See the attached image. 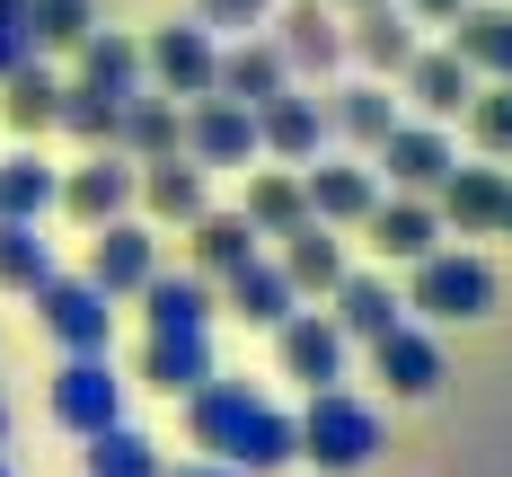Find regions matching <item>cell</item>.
<instances>
[{"mask_svg":"<svg viewBox=\"0 0 512 477\" xmlns=\"http://www.w3.org/2000/svg\"><path fill=\"white\" fill-rule=\"evenodd\" d=\"M186 433H195L204 460H221V469H239V477H274V469L301 460L292 416H283L265 389H248V380H204V389L186 398Z\"/></svg>","mask_w":512,"mask_h":477,"instance_id":"cell-1","label":"cell"},{"mask_svg":"<svg viewBox=\"0 0 512 477\" xmlns=\"http://www.w3.org/2000/svg\"><path fill=\"white\" fill-rule=\"evenodd\" d=\"M292 442L318 477H362L389 451V416L362 398V389H309V407L292 416Z\"/></svg>","mask_w":512,"mask_h":477,"instance_id":"cell-2","label":"cell"},{"mask_svg":"<svg viewBox=\"0 0 512 477\" xmlns=\"http://www.w3.org/2000/svg\"><path fill=\"white\" fill-rule=\"evenodd\" d=\"M407 318L415 327H468V318L495 310V265L468 257V248H433V257L407 265Z\"/></svg>","mask_w":512,"mask_h":477,"instance_id":"cell-3","label":"cell"},{"mask_svg":"<svg viewBox=\"0 0 512 477\" xmlns=\"http://www.w3.org/2000/svg\"><path fill=\"white\" fill-rule=\"evenodd\" d=\"M212 71H221V36H212L204 18H168L142 36V80H151L159 98H212Z\"/></svg>","mask_w":512,"mask_h":477,"instance_id":"cell-4","label":"cell"},{"mask_svg":"<svg viewBox=\"0 0 512 477\" xmlns=\"http://www.w3.org/2000/svg\"><path fill=\"white\" fill-rule=\"evenodd\" d=\"M45 407L62 433H106V424H124V380H115V354H62V371H53Z\"/></svg>","mask_w":512,"mask_h":477,"instance_id":"cell-5","label":"cell"},{"mask_svg":"<svg viewBox=\"0 0 512 477\" xmlns=\"http://www.w3.org/2000/svg\"><path fill=\"white\" fill-rule=\"evenodd\" d=\"M36 318L62 354H115V301H106L89 274H53L36 292Z\"/></svg>","mask_w":512,"mask_h":477,"instance_id":"cell-6","label":"cell"},{"mask_svg":"<svg viewBox=\"0 0 512 477\" xmlns=\"http://www.w3.org/2000/svg\"><path fill=\"white\" fill-rule=\"evenodd\" d=\"M80 274L98 283L106 301H133V292L159 274V230L142 221V212H124V221L89 230V265H80Z\"/></svg>","mask_w":512,"mask_h":477,"instance_id":"cell-7","label":"cell"},{"mask_svg":"<svg viewBox=\"0 0 512 477\" xmlns=\"http://www.w3.org/2000/svg\"><path fill=\"white\" fill-rule=\"evenodd\" d=\"M133 159L124 151H89L80 168H62V195H53V212H71L80 230H106V221H124L133 212Z\"/></svg>","mask_w":512,"mask_h":477,"instance_id":"cell-8","label":"cell"},{"mask_svg":"<svg viewBox=\"0 0 512 477\" xmlns=\"http://www.w3.org/2000/svg\"><path fill=\"white\" fill-rule=\"evenodd\" d=\"M256 115V151L265 159H283V168H309V159H327V98H309V89H283V98H265L248 106Z\"/></svg>","mask_w":512,"mask_h":477,"instance_id":"cell-9","label":"cell"},{"mask_svg":"<svg viewBox=\"0 0 512 477\" xmlns=\"http://www.w3.org/2000/svg\"><path fill=\"white\" fill-rule=\"evenodd\" d=\"M371 380H380L389 398H433V389L451 380L442 336H433V327H415V318H398L389 336H371Z\"/></svg>","mask_w":512,"mask_h":477,"instance_id":"cell-10","label":"cell"},{"mask_svg":"<svg viewBox=\"0 0 512 477\" xmlns=\"http://www.w3.org/2000/svg\"><path fill=\"white\" fill-rule=\"evenodd\" d=\"M274 354H283V371H292L301 389H345V363H354L345 327H336L327 310H292L283 327H274Z\"/></svg>","mask_w":512,"mask_h":477,"instance_id":"cell-11","label":"cell"},{"mask_svg":"<svg viewBox=\"0 0 512 477\" xmlns=\"http://www.w3.org/2000/svg\"><path fill=\"white\" fill-rule=\"evenodd\" d=\"M415 18L398 9V0H362V9H345V62H362L371 80H398L415 62Z\"/></svg>","mask_w":512,"mask_h":477,"instance_id":"cell-12","label":"cell"},{"mask_svg":"<svg viewBox=\"0 0 512 477\" xmlns=\"http://www.w3.org/2000/svg\"><path fill=\"white\" fill-rule=\"evenodd\" d=\"M133 212L151 221V230H186V221H204L212 195H204V168L186 151H168V159H142V177H133Z\"/></svg>","mask_w":512,"mask_h":477,"instance_id":"cell-13","label":"cell"},{"mask_svg":"<svg viewBox=\"0 0 512 477\" xmlns=\"http://www.w3.org/2000/svg\"><path fill=\"white\" fill-rule=\"evenodd\" d=\"M177 151L195 159V168H248L256 159V115L248 106H230V98H195L186 106V133H177Z\"/></svg>","mask_w":512,"mask_h":477,"instance_id":"cell-14","label":"cell"},{"mask_svg":"<svg viewBox=\"0 0 512 477\" xmlns=\"http://www.w3.org/2000/svg\"><path fill=\"white\" fill-rule=\"evenodd\" d=\"M362 239L380 248V265H415V257H433L451 230H442L433 195H380V204L362 212Z\"/></svg>","mask_w":512,"mask_h":477,"instance_id":"cell-15","label":"cell"},{"mask_svg":"<svg viewBox=\"0 0 512 477\" xmlns=\"http://www.w3.org/2000/svg\"><path fill=\"white\" fill-rule=\"evenodd\" d=\"M433 212H442V230H460V239H495L512 212V177L504 168H451L442 186H433Z\"/></svg>","mask_w":512,"mask_h":477,"instance_id":"cell-16","label":"cell"},{"mask_svg":"<svg viewBox=\"0 0 512 477\" xmlns=\"http://www.w3.org/2000/svg\"><path fill=\"white\" fill-rule=\"evenodd\" d=\"M274 53L292 62V80H327V71L345 62V18H336L327 0H292V9L274 18Z\"/></svg>","mask_w":512,"mask_h":477,"instance_id":"cell-17","label":"cell"},{"mask_svg":"<svg viewBox=\"0 0 512 477\" xmlns=\"http://www.w3.org/2000/svg\"><path fill=\"white\" fill-rule=\"evenodd\" d=\"M371 159H380L371 177H389L398 195H433V186L460 168V151H451V133H442V124H398V133H389Z\"/></svg>","mask_w":512,"mask_h":477,"instance_id":"cell-18","label":"cell"},{"mask_svg":"<svg viewBox=\"0 0 512 477\" xmlns=\"http://www.w3.org/2000/svg\"><path fill=\"white\" fill-rule=\"evenodd\" d=\"M327 318L345 327V345H371V336H389L407 318V301H398L389 265H345V283L327 292Z\"/></svg>","mask_w":512,"mask_h":477,"instance_id":"cell-19","label":"cell"},{"mask_svg":"<svg viewBox=\"0 0 512 477\" xmlns=\"http://www.w3.org/2000/svg\"><path fill=\"white\" fill-rule=\"evenodd\" d=\"M133 301L151 318V336H212V318H221V292H212L204 274H168V265H159Z\"/></svg>","mask_w":512,"mask_h":477,"instance_id":"cell-20","label":"cell"},{"mask_svg":"<svg viewBox=\"0 0 512 477\" xmlns=\"http://www.w3.org/2000/svg\"><path fill=\"white\" fill-rule=\"evenodd\" d=\"M301 195H309V221H327V230H362V212L380 204V177L354 168V159H309V168H301Z\"/></svg>","mask_w":512,"mask_h":477,"instance_id":"cell-21","label":"cell"},{"mask_svg":"<svg viewBox=\"0 0 512 477\" xmlns=\"http://www.w3.org/2000/svg\"><path fill=\"white\" fill-rule=\"evenodd\" d=\"M398 89H407V106L424 124H451V115H468V98H477V71H468L451 45H433V53H415L407 71H398Z\"/></svg>","mask_w":512,"mask_h":477,"instance_id":"cell-22","label":"cell"},{"mask_svg":"<svg viewBox=\"0 0 512 477\" xmlns=\"http://www.w3.org/2000/svg\"><path fill=\"white\" fill-rule=\"evenodd\" d=\"M274 265H283V283H292L301 301H327V292L345 283V239H336L327 221H301V230L274 239Z\"/></svg>","mask_w":512,"mask_h":477,"instance_id":"cell-23","label":"cell"},{"mask_svg":"<svg viewBox=\"0 0 512 477\" xmlns=\"http://www.w3.org/2000/svg\"><path fill=\"white\" fill-rule=\"evenodd\" d=\"M292 89V62L274 53V36H239V45H221V71H212V98L230 106H265Z\"/></svg>","mask_w":512,"mask_h":477,"instance_id":"cell-24","label":"cell"},{"mask_svg":"<svg viewBox=\"0 0 512 477\" xmlns=\"http://www.w3.org/2000/svg\"><path fill=\"white\" fill-rule=\"evenodd\" d=\"M212 292H221V310H230V318H248V327H265V336H274L292 310H309L301 292L283 283V265H274V257H248L239 274H221Z\"/></svg>","mask_w":512,"mask_h":477,"instance_id":"cell-25","label":"cell"},{"mask_svg":"<svg viewBox=\"0 0 512 477\" xmlns=\"http://www.w3.org/2000/svg\"><path fill=\"white\" fill-rule=\"evenodd\" d=\"M177 133H186V106L159 98V89H133L124 115H115V142H106V151H124L133 168H142V159H168V151H177Z\"/></svg>","mask_w":512,"mask_h":477,"instance_id":"cell-26","label":"cell"},{"mask_svg":"<svg viewBox=\"0 0 512 477\" xmlns=\"http://www.w3.org/2000/svg\"><path fill=\"white\" fill-rule=\"evenodd\" d=\"M204 380H221L212 336H142V389H159V398H195Z\"/></svg>","mask_w":512,"mask_h":477,"instance_id":"cell-27","label":"cell"},{"mask_svg":"<svg viewBox=\"0 0 512 477\" xmlns=\"http://www.w3.org/2000/svg\"><path fill=\"white\" fill-rule=\"evenodd\" d=\"M451 53L477 80H512V9L504 0H468L460 18H451Z\"/></svg>","mask_w":512,"mask_h":477,"instance_id":"cell-28","label":"cell"},{"mask_svg":"<svg viewBox=\"0 0 512 477\" xmlns=\"http://www.w3.org/2000/svg\"><path fill=\"white\" fill-rule=\"evenodd\" d=\"M398 124H407V115H398V98H389L380 80H354V89H336V98H327V133H345L354 151H380Z\"/></svg>","mask_w":512,"mask_h":477,"instance_id":"cell-29","label":"cell"},{"mask_svg":"<svg viewBox=\"0 0 512 477\" xmlns=\"http://www.w3.org/2000/svg\"><path fill=\"white\" fill-rule=\"evenodd\" d=\"M186 239H195V274L221 283V274H239L248 257H265V239L248 230V212H204V221H186Z\"/></svg>","mask_w":512,"mask_h":477,"instance_id":"cell-30","label":"cell"},{"mask_svg":"<svg viewBox=\"0 0 512 477\" xmlns=\"http://www.w3.org/2000/svg\"><path fill=\"white\" fill-rule=\"evenodd\" d=\"M71 53H80V71H71V80H89V89H106V98H133V89H142V45H133V36L89 27Z\"/></svg>","mask_w":512,"mask_h":477,"instance_id":"cell-31","label":"cell"},{"mask_svg":"<svg viewBox=\"0 0 512 477\" xmlns=\"http://www.w3.org/2000/svg\"><path fill=\"white\" fill-rule=\"evenodd\" d=\"M62 195V168L45 151H9L0 159V221H45Z\"/></svg>","mask_w":512,"mask_h":477,"instance_id":"cell-32","label":"cell"},{"mask_svg":"<svg viewBox=\"0 0 512 477\" xmlns=\"http://www.w3.org/2000/svg\"><path fill=\"white\" fill-rule=\"evenodd\" d=\"M248 230L256 239H283V230H301L309 221V195H301V168H256L248 177Z\"/></svg>","mask_w":512,"mask_h":477,"instance_id":"cell-33","label":"cell"},{"mask_svg":"<svg viewBox=\"0 0 512 477\" xmlns=\"http://www.w3.org/2000/svg\"><path fill=\"white\" fill-rule=\"evenodd\" d=\"M53 274H62V265H53L45 221H0V292H27V301H36Z\"/></svg>","mask_w":512,"mask_h":477,"instance_id":"cell-34","label":"cell"},{"mask_svg":"<svg viewBox=\"0 0 512 477\" xmlns=\"http://www.w3.org/2000/svg\"><path fill=\"white\" fill-rule=\"evenodd\" d=\"M53 98H62V80H53L45 62H18V71L0 80V124L36 142V133H53Z\"/></svg>","mask_w":512,"mask_h":477,"instance_id":"cell-35","label":"cell"},{"mask_svg":"<svg viewBox=\"0 0 512 477\" xmlns=\"http://www.w3.org/2000/svg\"><path fill=\"white\" fill-rule=\"evenodd\" d=\"M115 115H124V98H106V89H89V80H62V98H53V133H71V142L106 151V142H115Z\"/></svg>","mask_w":512,"mask_h":477,"instance_id":"cell-36","label":"cell"},{"mask_svg":"<svg viewBox=\"0 0 512 477\" xmlns=\"http://www.w3.org/2000/svg\"><path fill=\"white\" fill-rule=\"evenodd\" d=\"M89 477H159L168 460H159V442L142 433V424H106V433H89Z\"/></svg>","mask_w":512,"mask_h":477,"instance_id":"cell-37","label":"cell"},{"mask_svg":"<svg viewBox=\"0 0 512 477\" xmlns=\"http://www.w3.org/2000/svg\"><path fill=\"white\" fill-rule=\"evenodd\" d=\"M89 27H98V0H27V36H36V53H71Z\"/></svg>","mask_w":512,"mask_h":477,"instance_id":"cell-38","label":"cell"},{"mask_svg":"<svg viewBox=\"0 0 512 477\" xmlns=\"http://www.w3.org/2000/svg\"><path fill=\"white\" fill-rule=\"evenodd\" d=\"M468 133H477V151H486V159H512V80H477Z\"/></svg>","mask_w":512,"mask_h":477,"instance_id":"cell-39","label":"cell"},{"mask_svg":"<svg viewBox=\"0 0 512 477\" xmlns=\"http://www.w3.org/2000/svg\"><path fill=\"white\" fill-rule=\"evenodd\" d=\"M265 9H274V0H195V18H204V27H239V36L265 27Z\"/></svg>","mask_w":512,"mask_h":477,"instance_id":"cell-40","label":"cell"},{"mask_svg":"<svg viewBox=\"0 0 512 477\" xmlns=\"http://www.w3.org/2000/svg\"><path fill=\"white\" fill-rule=\"evenodd\" d=\"M18 62H36V36H27L18 18H0V80H9Z\"/></svg>","mask_w":512,"mask_h":477,"instance_id":"cell-41","label":"cell"},{"mask_svg":"<svg viewBox=\"0 0 512 477\" xmlns=\"http://www.w3.org/2000/svg\"><path fill=\"white\" fill-rule=\"evenodd\" d=\"M398 9H407V18H433V27H451L468 0H398Z\"/></svg>","mask_w":512,"mask_h":477,"instance_id":"cell-42","label":"cell"},{"mask_svg":"<svg viewBox=\"0 0 512 477\" xmlns=\"http://www.w3.org/2000/svg\"><path fill=\"white\" fill-rule=\"evenodd\" d=\"M159 477H239V469H221V460H177V469H159Z\"/></svg>","mask_w":512,"mask_h":477,"instance_id":"cell-43","label":"cell"},{"mask_svg":"<svg viewBox=\"0 0 512 477\" xmlns=\"http://www.w3.org/2000/svg\"><path fill=\"white\" fill-rule=\"evenodd\" d=\"M0 18H18V27H27V0H0Z\"/></svg>","mask_w":512,"mask_h":477,"instance_id":"cell-44","label":"cell"},{"mask_svg":"<svg viewBox=\"0 0 512 477\" xmlns=\"http://www.w3.org/2000/svg\"><path fill=\"white\" fill-rule=\"evenodd\" d=\"M0 451H9V398H0Z\"/></svg>","mask_w":512,"mask_h":477,"instance_id":"cell-45","label":"cell"},{"mask_svg":"<svg viewBox=\"0 0 512 477\" xmlns=\"http://www.w3.org/2000/svg\"><path fill=\"white\" fill-rule=\"evenodd\" d=\"M0 477H18V460H9V451H0Z\"/></svg>","mask_w":512,"mask_h":477,"instance_id":"cell-46","label":"cell"},{"mask_svg":"<svg viewBox=\"0 0 512 477\" xmlns=\"http://www.w3.org/2000/svg\"><path fill=\"white\" fill-rule=\"evenodd\" d=\"M327 9H362V0H327Z\"/></svg>","mask_w":512,"mask_h":477,"instance_id":"cell-47","label":"cell"},{"mask_svg":"<svg viewBox=\"0 0 512 477\" xmlns=\"http://www.w3.org/2000/svg\"><path fill=\"white\" fill-rule=\"evenodd\" d=\"M504 230H512V212H504Z\"/></svg>","mask_w":512,"mask_h":477,"instance_id":"cell-48","label":"cell"}]
</instances>
